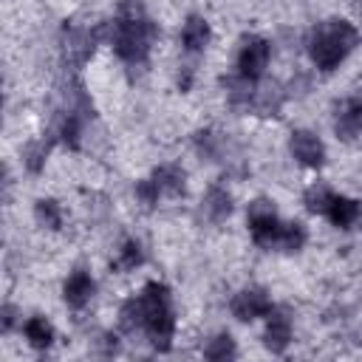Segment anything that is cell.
Masks as SVG:
<instances>
[{"instance_id": "e0dca14e", "label": "cell", "mask_w": 362, "mask_h": 362, "mask_svg": "<svg viewBox=\"0 0 362 362\" xmlns=\"http://www.w3.org/2000/svg\"><path fill=\"white\" fill-rule=\"evenodd\" d=\"M62 206H59V201H54V198H37L34 201V221L42 226V229H48V232H57V229H62Z\"/></svg>"}, {"instance_id": "44dd1931", "label": "cell", "mask_w": 362, "mask_h": 362, "mask_svg": "<svg viewBox=\"0 0 362 362\" xmlns=\"http://www.w3.org/2000/svg\"><path fill=\"white\" fill-rule=\"evenodd\" d=\"M48 150H51V141L48 139H34L23 147V164L28 173H40L45 167V158H48Z\"/></svg>"}, {"instance_id": "4316f807", "label": "cell", "mask_w": 362, "mask_h": 362, "mask_svg": "<svg viewBox=\"0 0 362 362\" xmlns=\"http://www.w3.org/2000/svg\"><path fill=\"white\" fill-rule=\"evenodd\" d=\"M17 314H20V311H17V305H11V303H6V305H3V311H0V331H3V334H11L17 322L23 325V320H20Z\"/></svg>"}, {"instance_id": "8fae6325", "label": "cell", "mask_w": 362, "mask_h": 362, "mask_svg": "<svg viewBox=\"0 0 362 362\" xmlns=\"http://www.w3.org/2000/svg\"><path fill=\"white\" fill-rule=\"evenodd\" d=\"M209 37H212V28H209L206 17L189 14L184 20V25H181V45H184V51H189V54L204 51L209 45Z\"/></svg>"}, {"instance_id": "8992f818", "label": "cell", "mask_w": 362, "mask_h": 362, "mask_svg": "<svg viewBox=\"0 0 362 362\" xmlns=\"http://www.w3.org/2000/svg\"><path fill=\"white\" fill-rule=\"evenodd\" d=\"M288 153L297 164L311 167V170H320L325 164V144L311 130H294L288 136Z\"/></svg>"}, {"instance_id": "9a60e30c", "label": "cell", "mask_w": 362, "mask_h": 362, "mask_svg": "<svg viewBox=\"0 0 362 362\" xmlns=\"http://www.w3.org/2000/svg\"><path fill=\"white\" fill-rule=\"evenodd\" d=\"M204 215L212 221V223H223L229 215H232V195L223 189V187H218V184H212L209 189H206V195H204Z\"/></svg>"}, {"instance_id": "603a6c76", "label": "cell", "mask_w": 362, "mask_h": 362, "mask_svg": "<svg viewBox=\"0 0 362 362\" xmlns=\"http://www.w3.org/2000/svg\"><path fill=\"white\" fill-rule=\"evenodd\" d=\"M144 263V252H141V243L139 240H124L119 246V255H116V269L122 272H136L139 266Z\"/></svg>"}, {"instance_id": "ffe728a7", "label": "cell", "mask_w": 362, "mask_h": 362, "mask_svg": "<svg viewBox=\"0 0 362 362\" xmlns=\"http://www.w3.org/2000/svg\"><path fill=\"white\" fill-rule=\"evenodd\" d=\"M119 325L122 331H139L144 328V305L141 297H127L119 308Z\"/></svg>"}, {"instance_id": "7c38bea8", "label": "cell", "mask_w": 362, "mask_h": 362, "mask_svg": "<svg viewBox=\"0 0 362 362\" xmlns=\"http://www.w3.org/2000/svg\"><path fill=\"white\" fill-rule=\"evenodd\" d=\"M96 40H99V28H96V31H90V28H74V31L68 34V42H65L68 59L76 62V65H85V62L93 57Z\"/></svg>"}, {"instance_id": "ac0fdd59", "label": "cell", "mask_w": 362, "mask_h": 362, "mask_svg": "<svg viewBox=\"0 0 362 362\" xmlns=\"http://www.w3.org/2000/svg\"><path fill=\"white\" fill-rule=\"evenodd\" d=\"M235 354H238V345H235L232 334H226V331L209 337L206 345H204V356H206L209 362H226V359H232Z\"/></svg>"}, {"instance_id": "3957f363", "label": "cell", "mask_w": 362, "mask_h": 362, "mask_svg": "<svg viewBox=\"0 0 362 362\" xmlns=\"http://www.w3.org/2000/svg\"><path fill=\"white\" fill-rule=\"evenodd\" d=\"M246 226L252 232V240L263 249H274L277 232L283 226V221L277 218V209L269 198H255L246 209Z\"/></svg>"}, {"instance_id": "7402d4cb", "label": "cell", "mask_w": 362, "mask_h": 362, "mask_svg": "<svg viewBox=\"0 0 362 362\" xmlns=\"http://www.w3.org/2000/svg\"><path fill=\"white\" fill-rule=\"evenodd\" d=\"M331 198H334V192H331L325 184H320V181L311 184V187L303 192V204H305V209H308L311 215H325Z\"/></svg>"}, {"instance_id": "484cf974", "label": "cell", "mask_w": 362, "mask_h": 362, "mask_svg": "<svg viewBox=\"0 0 362 362\" xmlns=\"http://www.w3.org/2000/svg\"><path fill=\"white\" fill-rule=\"evenodd\" d=\"M195 150L204 158H215L218 156V136L212 130H198L195 133Z\"/></svg>"}, {"instance_id": "d4e9b609", "label": "cell", "mask_w": 362, "mask_h": 362, "mask_svg": "<svg viewBox=\"0 0 362 362\" xmlns=\"http://www.w3.org/2000/svg\"><path fill=\"white\" fill-rule=\"evenodd\" d=\"M133 195H136V204H141V209H147V212H150V209L158 204L161 189H158V184H156L153 178H141V181H136Z\"/></svg>"}, {"instance_id": "52a82bcc", "label": "cell", "mask_w": 362, "mask_h": 362, "mask_svg": "<svg viewBox=\"0 0 362 362\" xmlns=\"http://www.w3.org/2000/svg\"><path fill=\"white\" fill-rule=\"evenodd\" d=\"M93 291H96V283H93V277H90L85 269H74V272L65 277V283H62V300H65V305L74 308V311H82V308L90 303Z\"/></svg>"}, {"instance_id": "277c9868", "label": "cell", "mask_w": 362, "mask_h": 362, "mask_svg": "<svg viewBox=\"0 0 362 362\" xmlns=\"http://www.w3.org/2000/svg\"><path fill=\"white\" fill-rule=\"evenodd\" d=\"M269 59H272V45H269V40H263V37H257V34H249V37L240 40L235 68H238L240 76L257 82V79L266 74Z\"/></svg>"}, {"instance_id": "5b68a950", "label": "cell", "mask_w": 362, "mask_h": 362, "mask_svg": "<svg viewBox=\"0 0 362 362\" xmlns=\"http://www.w3.org/2000/svg\"><path fill=\"white\" fill-rule=\"evenodd\" d=\"M272 308H274V305H272V297H269V291L260 288V286H246V288H240V291L232 297V303H229L232 317L240 320V322H252V320H257V317H266Z\"/></svg>"}, {"instance_id": "7a4b0ae2", "label": "cell", "mask_w": 362, "mask_h": 362, "mask_svg": "<svg viewBox=\"0 0 362 362\" xmlns=\"http://www.w3.org/2000/svg\"><path fill=\"white\" fill-rule=\"evenodd\" d=\"M141 305H144V334L156 351H170L173 337H175V311H173V297L164 283L150 280L141 288Z\"/></svg>"}, {"instance_id": "30bf717a", "label": "cell", "mask_w": 362, "mask_h": 362, "mask_svg": "<svg viewBox=\"0 0 362 362\" xmlns=\"http://www.w3.org/2000/svg\"><path fill=\"white\" fill-rule=\"evenodd\" d=\"M325 218L337 226V229H351L359 218H362V204L356 198H348V195H337L331 198L328 209H325Z\"/></svg>"}, {"instance_id": "2e32d148", "label": "cell", "mask_w": 362, "mask_h": 362, "mask_svg": "<svg viewBox=\"0 0 362 362\" xmlns=\"http://www.w3.org/2000/svg\"><path fill=\"white\" fill-rule=\"evenodd\" d=\"M305 240H308L305 226L300 221H288V223L280 226L277 240H274V249L277 252H286V255H294V252H300L305 246Z\"/></svg>"}, {"instance_id": "9c48e42d", "label": "cell", "mask_w": 362, "mask_h": 362, "mask_svg": "<svg viewBox=\"0 0 362 362\" xmlns=\"http://www.w3.org/2000/svg\"><path fill=\"white\" fill-rule=\"evenodd\" d=\"M291 334H294V328H291V317L288 314H283V311H269L266 314V328H263V345L272 351V354H283L286 348H288V342H291Z\"/></svg>"}, {"instance_id": "d6986e66", "label": "cell", "mask_w": 362, "mask_h": 362, "mask_svg": "<svg viewBox=\"0 0 362 362\" xmlns=\"http://www.w3.org/2000/svg\"><path fill=\"white\" fill-rule=\"evenodd\" d=\"M280 105H283V93H280L277 85H266V88L255 90V105H252L255 113H260V116H277Z\"/></svg>"}, {"instance_id": "6da1fadb", "label": "cell", "mask_w": 362, "mask_h": 362, "mask_svg": "<svg viewBox=\"0 0 362 362\" xmlns=\"http://www.w3.org/2000/svg\"><path fill=\"white\" fill-rule=\"evenodd\" d=\"M359 42V31L351 20L342 17H331L325 23H320L311 37H308V57L320 71H334L339 68V62L356 48Z\"/></svg>"}, {"instance_id": "5bb4252c", "label": "cell", "mask_w": 362, "mask_h": 362, "mask_svg": "<svg viewBox=\"0 0 362 362\" xmlns=\"http://www.w3.org/2000/svg\"><path fill=\"white\" fill-rule=\"evenodd\" d=\"M20 328H23V337H25L28 348H34V351H48L54 345V339H57L54 325L45 317H40V314L37 317H28Z\"/></svg>"}, {"instance_id": "4fadbf2b", "label": "cell", "mask_w": 362, "mask_h": 362, "mask_svg": "<svg viewBox=\"0 0 362 362\" xmlns=\"http://www.w3.org/2000/svg\"><path fill=\"white\" fill-rule=\"evenodd\" d=\"M153 181L158 184L161 195H170V198H178L187 192V173L178 167V164H158L153 170Z\"/></svg>"}, {"instance_id": "ba28073f", "label": "cell", "mask_w": 362, "mask_h": 362, "mask_svg": "<svg viewBox=\"0 0 362 362\" xmlns=\"http://www.w3.org/2000/svg\"><path fill=\"white\" fill-rule=\"evenodd\" d=\"M334 130L339 139L351 141L362 133V99L359 96H345L339 105H337V113H334Z\"/></svg>"}, {"instance_id": "cb8c5ba5", "label": "cell", "mask_w": 362, "mask_h": 362, "mask_svg": "<svg viewBox=\"0 0 362 362\" xmlns=\"http://www.w3.org/2000/svg\"><path fill=\"white\" fill-rule=\"evenodd\" d=\"M57 133H59V141H62L65 147L76 150V147H79V136H82V119H79V113H76V110L65 113Z\"/></svg>"}]
</instances>
